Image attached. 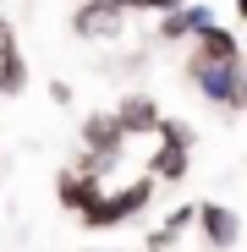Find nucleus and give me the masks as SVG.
Here are the masks:
<instances>
[{
    "instance_id": "obj_4",
    "label": "nucleus",
    "mask_w": 247,
    "mask_h": 252,
    "mask_svg": "<svg viewBox=\"0 0 247 252\" xmlns=\"http://www.w3.org/2000/svg\"><path fill=\"white\" fill-rule=\"evenodd\" d=\"M110 187H105V176H94V170H82V164H71V170H61L55 176V197H61V208H66V214H88V208L105 197Z\"/></svg>"
},
{
    "instance_id": "obj_7",
    "label": "nucleus",
    "mask_w": 247,
    "mask_h": 252,
    "mask_svg": "<svg viewBox=\"0 0 247 252\" xmlns=\"http://www.w3.org/2000/svg\"><path fill=\"white\" fill-rule=\"evenodd\" d=\"M198 230H203V241L214 252H231L242 241V214L225 208V203H198Z\"/></svg>"
},
{
    "instance_id": "obj_6",
    "label": "nucleus",
    "mask_w": 247,
    "mask_h": 252,
    "mask_svg": "<svg viewBox=\"0 0 247 252\" xmlns=\"http://www.w3.org/2000/svg\"><path fill=\"white\" fill-rule=\"evenodd\" d=\"M121 28H127V11L105 6V0H88V6L71 11V33L88 38V44H105V38H121Z\"/></svg>"
},
{
    "instance_id": "obj_3",
    "label": "nucleus",
    "mask_w": 247,
    "mask_h": 252,
    "mask_svg": "<svg viewBox=\"0 0 247 252\" xmlns=\"http://www.w3.org/2000/svg\"><path fill=\"white\" fill-rule=\"evenodd\" d=\"M77 137H82V170L105 176L121 159V148H127V126L115 121V110H94V115H82Z\"/></svg>"
},
{
    "instance_id": "obj_16",
    "label": "nucleus",
    "mask_w": 247,
    "mask_h": 252,
    "mask_svg": "<svg viewBox=\"0 0 247 252\" xmlns=\"http://www.w3.org/2000/svg\"><path fill=\"white\" fill-rule=\"evenodd\" d=\"M105 6H115V11H138V0H105Z\"/></svg>"
},
{
    "instance_id": "obj_9",
    "label": "nucleus",
    "mask_w": 247,
    "mask_h": 252,
    "mask_svg": "<svg viewBox=\"0 0 247 252\" xmlns=\"http://www.w3.org/2000/svg\"><path fill=\"white\" fill-rule=\"evenodd\" d=\"M187 164H192V148H187V143H165V137H159V148H154V170H148V176L176 187V181H187Z\"/></svg>"
},
{
    "instance_id": "obj_10",
    "label": "nucleus",
    "mask_w": 247,
    "mask_h": 252,
    "mask_svg": "<svg viewBox=\"0 0 247 252\" xmlns=\"http://www.w3.org/2000/svg\"><path fill=\"white\" fill-rule=\"evenodd\" d=\"M192 55H203V61H242V44H236V33L231 28H209V33H198L192 38Z\"/></svg>"
},
{
    "instance_id": "obj_17",
    "label": "nucleus",
    "mask_w": 247,
    "mask_h": 252,
    "mask_svg": "<svg viewBox=\"0 0 247 252\" xmlns=\"http://www.w3.org/2000/svg\"><path fill=\"white\" fill-rule=\"evenodd\" d=\"M236 17H242V22H247V0H236Z\"/></svg>"
},
{
    "instance_id": "obj_13",
    "label": "nucleus",
    "mask_w": 247,
    "mask_h": 252,
    "mask_svg": "<svg viewBox=\"0 0 247 252\" xmlns=\"http://www.w3.org/2000/svg\"><path fill=\"white\" fill-rule=\"evenodd\" d=\"M154 137H165V143H187V148H192V137H198V132H192V126H187V121H176V115H165Z\"/></svg>"
},
{
    "instance_id": "obj_2",
    "label": "nucleus",
    "mask_w": 247,
    "mask_h": 252,
    "mask_svg": "<svg viewBox=\"0 0 247 252\" xmlns=\"http://www.w3.org/2000/svg\"><path fill=\"white\" fill-rule=\"evenodd\" d=\"M148 203H154V176H138V181H127V187H110L88 214H82V230H115V225L138 220Z\"/></svg>"
},
{
    "instance_id": "obj_12",
    "label": "nucleus",
    "mask_w": 247,
    "mask_h": 252,
    "mask_svg": "<svg viewBox=\"0 0 247 252\" xmlns=\"http://www.w3.org/2000/svg\"><path fill=\"white\" fill-rule=\"evenodd\" d=\"M22 82H28V66H22V55H11L0 66V94H22Z\"/></svg>"
},
{
    "instance_id": "obj_11",
    "label": "nucleus",
    "mask_w": 247,
    "mask_h": 252,
    "mask_svg": "<svg viewBox=\"0 0 247 252\" xmlns=\"http://www.w3.org/2000/svg\"><path fill=\"white\" fill-rule=\"evenodd\" d=\"M187 225H198V203H187V208H176V214L165 220L159 230H148V247H143V252H165V247H171V241H176V236H181Z\"/></svg>"
},
{
    "instance_id": "obj_14",
    "label": "nucleus",
    "mask_w": 247,
    "mask_h": 252,
    "mask_svg": "<svg viewBox=\"0 0 247 252\" xmlns=\"http://www.w3.org/2000/svg\"><path fill=\"white\" fill-rule=\"evenodd\" d=\"M176 6H187V0H138V11H154V17H165V11H176Z\"/></svg>"
},
{
    "instance_id": "obj_8",
    "label": "nucleus",
    "mask_w": 247,
    "mask_h": 252,
    "mask_svg": "<svg viewBox=\"0 0 247 252\" xmlns=\"http://www.w3.org/2000/svg\"><path fill=\"white\" fill-rule=\"evenodd\" d=\"M115 121L127 126V137H154L165 115H159L154 94H121V104H115Z\"/></svg>"
},
{
    "instance_id": "obj_1",
    "label": "nucleus",
    "mask_w": 247,
    "mask_h": 252,
    "mask_svg": "<svg viewBox=\"0 0 247 252\" xmlns=\"http://www.w3.org/2000/svg\"><path fill=\"white\" fill-rule=\"evenodd\" d=\"M187 82L198 88L203 104H214V110H225V115H247V66H242V61L187 55Z\"/></svg>"
},
{
    "instance_id": "obj_15",
    "label": "nucleus",
    "mask_w": 247,
    "mask_h": 252,
    "mask_svg": "<svg viewBox=\"0 0 247 252\" xmlns=\"http://www.w3.org/2000/svg\"><path fill=\"white\" fill-rule=\"evenodd\" d=\"M50 99L66 110V104H71V82H61V77H55V82H50Z\"/></svg>"
},
{
    "instance_id": "obj_5",
    "label": "nucleus",
    "mask_w": 247,
    "mask_h": 252,
    "mask_svg": "<svg viewBox=\"0 0 247 252\" xmlns=\"http://www.w3.org/2000/svg\"><path fill=\"white\" fill-rule=\"evenodd\" d=\"M209 28H214V6H209V0H187V6H176V11L159 17V38H165V44H192V38L209 33Z\"/></svg>"
}]
</instances>
